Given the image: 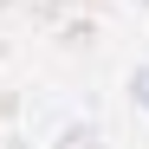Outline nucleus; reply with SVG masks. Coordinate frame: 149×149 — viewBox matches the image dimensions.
Instances as JSON below:
<instances>
[]
</instances>
